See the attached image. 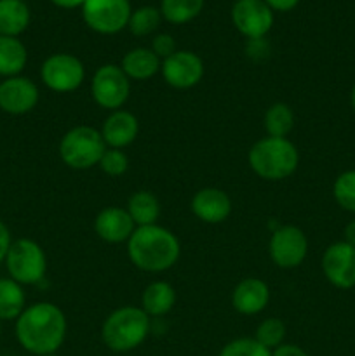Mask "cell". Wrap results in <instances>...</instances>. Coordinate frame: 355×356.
I'll list each match as a JSON object with an SVG mask.
<instances>
[{"instance_id": "cell-2", "label": "cell", "mask_w": 355, "mask_h": 356, "mask_svg": "<svg viewBox=\"0 0 355 356\" xmlns=\"http://www.w3.org/2000/svg\"><path fill=\"white\" fill-rule=\"evenodd\" d=\"M131 263L141 271L162 273L178 263L181 245L178 236L159 225L136 228L127 240Z\"/></svg>"}, {"instance_id": "cell-9", "label": "cell", "mask_w": 355, "mask_h": 356, "mask_svg": "<svg viewBox=\"0 0 355 356\" xmlns=\"http://www.w3.org/2000/svg\"><path fill=\"white\" fill-rule=\"evenodd\" d=\"M42 82L54 92H73L86 79L84 63L77 56L59 52L49 56L40 68Z\"/></svg>"}, {"instance_id": "cell-5", "label": "cell", "mask_w": 355, "mask_h": 356, "mask_svg": "<svg viewBox=\"0 0 355 356\" xmlns=\"http://www.w3.org/2000/svg\"><path fill=\"white\" fill-rule=\"evenodd\" d=\"M106 148L100 131L89 125H79L63 136L59 143V156L70 169L87 170L100 163Z\"/></svg>"}, {"instance_id": "cell-14", "label": "cell", "mask_w": 355, "mask_h": 356, "mask_svg": "<svg viewBox=\"0 0 355 356\" xmlns=\"http://www.w3.org/2000/svg\"><path fill=\"white\" fill-rule=\"evenodd\" d=\"M38 87L28 76H10L0 82V110L9 115H26L38 104Z\"/></svg>"}, {"instance_id": "cell-12", "label": "cell", "mask_w": 355, "mask_h": 356, "mask_svg": "<svg viewBox=\"0 0 355 356\" xmlns=\"http://www.w3.org/2000/svg\"><path fill=\"white\" fill-rule=\"evenodd\" d=\"M232 21L249 40H261L274 26V10L265 0H237L232 7Z\"/></svg>"}, {"instance_id": "cell-39", "label": "cell", "mask_w": 355, "mask_h": 356, "mask_svg": "<svg viewBox=\"0 0 355 356\" xmlns=\"http://www.w3.org/2000/svg\"><path fill=\"white\" fill-rule=\"evenodd\" d=\"M42 356H58L56 353H52V355H42Z\"/></svg>"}, {"instance_id": "cell-11", "label": "cell", "mask_w": 355, "mask_h": 356, "mask_svg": "<svg viewBox=\"0 0 355 356\" xmlns=\"http://www.w3.org/2000/svg\"><path fill=\"white\" fill-rule=\"evenodd\" d=\"M322 273L333 287L350 291L355 287V247L345 240L334 242L322 254Z\"/></svg>"}, {"instance_id": "cell-22", "label": "cell", "mask_w": 355, "mask_h": 356, "mask_svg": "<svg viewBox=\"0 0 355 356\" xmlns=\"http://www.w3.org/2000/svg\"><path fill=\"white\" fill-rule=\"evenodd\" d=\"M30 24V9L23 0H0V35L17 37Z\"/></svg>"}, {"instance_id": "cell-25", "label": "cell", "mask_w": 355, "mask_h": 356, "mask_svg": "<svg viewBox=\"0 0 355 356\" xmlns=\"http://www.w3.org/2000/svg\"><path fill=\"white\" fill-rule=\"evenodd\" d=\"M294 127V115L289 104L274 103L265 113V129L270 138H287Z\"/></svg>"}, {"instance_id": "cell-6", "label": "cell", "mask_w": 355, "mask_h": 356, "mask_svg": "<svg viewBox=\"0 0 355 356\" xmlns=\"http://www.w3.org/2000/svg\"><path fill=\"white\" fill-rule=\"evenodd\" d=\"M3 263L9 278L21 285L38 284L47 271V257L44 249L30 238L14 240Z\"/></svg>"}, {"instance_id": "cell-29", "label": "cell", "mask_w": 355, "mask_h": 356, "mask_svg": "<svg viewBox=\"0 0 355 356\" xmlns=\"http://www.w3.org/2000/svg\"><path fill=\"white\" fill-rule=\"evenodd\" d=\"M285 332H287L285 330V323L281 318H267L258 325L254 339L260 344H263L265 348H268L270 351H274L275 348L284 344Z\"/></svg>"}, {"instance_id": "cell-33", "label": "cell", "mask_w": 355, "mask_h": 356, "mask_svg": "<svg viewBox=\"0 0 355 356\" xmlns=\"http://www.w3.org/2000/svg\"><path fill=\"white\" fill-rule=\"evenodd\" d=\"M10 243H13V236H10V229L7 228V225L3 221H0V263L6 261L7 252L10 249Z\"/></svg>"}, {"instance_id": "cell-10", "label": "cell", "mask_w": 355, "mask_h": 356, "mask_svg": "<svg viewBox=\"0 0 355 356\" xmlns=\"http://www.w3.org/2000/svg\"><path fill=\"white\" fill-rule=\"evenodd\" d=\"M268 254L275 266L284 268V270L298 268L306 259L308 240L298 226H281L270 236Z\"/></svg>"}, {"instance_id": "cell-31", "label": "cell", "mask_w": 355, "mask_h": 356, "mask_svg": "<svg viewBox=\"0 0 355 356\" xmlns=\"http://www.w3.org/2000/svg\"><path fill=\"white\" fill-rule=\"evenodd\" d=\"M100 169L103 170L106 176L111 177H118L122 174L127 172L129 169V159L122 149H115V148H106V152L103 153L100 160Z\"/></svg>"}, {"instance_id": "cell-23", "label": "cell", "mask_w": 355, "mask_h": 356, "mask_svg": "<svg viewBox=\"0 0 355 356\" xmlns=\"http://www.w3.org/2000/svg\"><path fill=\"white\" fill-rule=\"evenodd\" d=\"M127 212L136 228L157 225V219L160 218V202L152 191H136L129 198Z\"/></svg>"}, {"instance_id": "cell-21", "label": "cell", "mask_w": 355, "mask_h": 356, "mask_svg": "<svg viewBox=\"0 0 355 356\" xmlns=\"http://www.w3.org/2000/svg\"><path fill=\"white\" fill-rule=\"evenodd\" d=\"M28 61V51L17 37L0 35V76L10 79L24 70Z\"/></svg>"}, {"instance_id": "cell-36", "label": "cell", "mask_w": 355, "mask_h": 356, "mask_svg": "<svg viewBox=\"0 0 355 356\" xmlns=\"http://www.w3.org/2000/svg\"><path fill=\"white\" fill-rule=\"evenodd\" d=\"M343 236H345V242L350 243V245L355 247V219H352L350 222H348L347 226H345V232H343Z\"/></svg>"}, {"instance_id": "cell-17", "label": "cell", "mask_w": 355, "mask_h": 356, "mask_svg": "<svg viewBox=\"0 0 355 356\" xmlns=\"http://www.w3.org/2000/svg\"><path fill=\"white\" fill-rule=\"evenodd\" d=\"M100 132L108 148L122 149L136 141L139 132V122L131 111L115 110L103 122V129Z\"/></svg>"}, {"instance_id": "cell-37", "label": "cell", "mask_w": 355, "mask_h": 356, "mask_svg": "<svg viewBox=\"0 0 355 356\" xmlns=\"http://www.w3.org/2000/svg\"><path fill=\"white\" fill-rule=\"evenodd\" d=\"M54 6L63 7V9H75V7H82L86 0H51Z\"/></svg>"}, {"instance_id": "cell-4", "label": "cell", "mask_w": 355, "mask_h": 356, "mask_svg": "<svg viewBox=\"0 0 355 356\" xmlns=\"http://www.w3.org/2000/svg\"><path fill=\"white\" fill-rule=\"evenodd\" d=\"M150 334V316L136 306H124L106 316L101 327V339L115 353L136 350Z\"/></svg>"}, {"instance_id": "cell-24", "label": "cell", "mask_w": 355, "mask_h": 356, "mask_svg": "<svg viewBox=\"0 0 355 356\" xmlns=\"http://www.w3.org/2000/svg\"><path fill=\"white\" fill-rule=\"evenodd\" d=\"M26 309V294L23 285L13 278H0V322L19 318Z\"/></svg>"}, {"instance_id": "cell-19", "label": "cell", "mask_w": 355, "mask_h": 356, "mask_svg": "<svg viewBox=\"0 0 355 356\" xmlns=\"http://www.w3.org/2000/svg\"><path fill=\"white\" fill-rule=\"evenodd\" d=\"M162 66V61L155 56V52L152 49L146 47H136L132 51H129L127 54L122 58L120 68L124 70L125 75L129 76V80H148L155 75L157 72Z\"/></svg>"}, {"instance_id": "cell-27", "label": "cell", "mask_w": 355, "mask_h": 356, "mask_svg": "<svg viewBox=\"0 0 355 356\" xmlns=\"http://www.w3.org/2000/svg\"><path fill=\"white\" fill-rule=\"evenodd\" d=\"M333 197L343 211L355 214V169L345 170L334 179Z\"/></svg>"}, {"instance_id": "cell-32", "label": "cell", "mask_w": 355, "mask_h": 356, "mask_svg": "<svg viewBox=\"0 0 355 356\" xmlns=\"http://www.w3.org/2000/svg\"><path fill=\"white\" fill-rule=\"evenodd\" d=\"M152 51L155 52V56L160 59V61H164V59H167L169 56H173L174 52L178 51L176 40H174L173 35L169 33L157 35L152 42Z\"/></svg>"}, {"instance_id": "cell-1", "label": "cell", "mask_w": 355, "mask_h": 356, "mask_svg": "<svg viewBox=\"0 0 355 356\" xmlns=\"http://www.w3.org/2000/svg\"><path fill=\"white\" fill-rule=\"evenodd\" d=\"M66 316L52 302L26 306L16 320V339L23 350L35 356L52 355L66 339Z\"/></svg>"}, {"instance_id": "cell-40", "label": "cell", "mask_w": 355, "mask_h": 356, "mask_svg": "<svg viewBox=\"0 0 355 356\" xmlns=\"http://www.w3.org/2000/svg\"><path fill=\"white\" fill-rule=\"evenodd\" d=\"M0 323H2V322H0ZM0 332H2V325H0Z\"/></svg>"}, {"instance_id": "cell-16", "label": "cell", "mask_w": 355, "mask_h": 356, "mask_svg": "<svg viewBox=\"0 0 355 356\" xmlns=\"http://www.w3.org/2000/svg\"><path fill=\"white\" fill-rule=\"evenodd\" d=\"M134 229L136 225L129 216L127 209L106 207L94 219V232L108 243L127 242Z\"/></svg>"}, {"instance_id": "cell-38", "label": "cell", "mask_w": 355, "mask_h": 356, "mask_svg": "<svg viewBox=\"0 0 355 356\" xmlns=\"http://www.w3.org/2000/svg\"><path fill=\"white\" fill-rule=\"evenodd\" d=\"M350 104H352V108H354V111H355V83H354V87H352V90H350Z\"/></svg>"}, {"instance_id": "cell-15", "label": "cell", "mask_w": 355, "mask_h": 356, "mask_svg": "<svg viewBox=\"0 0 355 356\" xmlns=\"http://www.w3.org/2000/svg\"><path fill=\"white\" fill-rule=\"evenodd\" d=\"M191 212L207 225H219L232 214V200L219 188H202L191 198Z\"/></svg>"}, {"instance_id": "cell-13", "label": "cell", "mask_w": 355, "mask_h": 356, "mask_svg": "<svg viewBox=\"0 0 355 356\" xmlns=\"http://www.w3.org/2000/svg\"><path fill=\"white\" fill-rule=\"evenodd\" d=\"M164 80L174 89H191L204 76V61L191 51H176L160 66Z\"/></svg>"}, {"instance_id": "cell-18", "label": "cell", "mask_w": 355, "mask_h": 356, "mask_svg": "<svg viewBox=\"0 0 355 356\" xmlns=\"http://www.w3.org/2000/svg\"><path fill=\"white\" fill-rule=\"evenodd\" d=\"M270 301V289L260 278H246L233 289L232 305L240 315H258Z\"/></svg>"}, {"instance_id": "cell-3", "label": "cell", "mask_w": 355, "mask_h": 356, "mask_svg": "<svg viewBox=\"0 0 355 356\" xmlns=\"http://www.w3.org/2000/svg\"><path fill=\"white\" fill-rule=\"evenodd\" d=\"M249 165L265 181H282L294 174L299 163L298 148L287 138H263L249 149Z\"/></svg>"}, {"instance_id": "cell-26", "label": "cell", "mask_w": 355, "mask_h": 356, "mask_svg": "<svg viewBox=\"0 0 355 356\" xmlns=\"http://www.w3.org/2000/svg\"><path fill=\"white\" fill-rule=\"evenodd\" d=\"M204 7V0H162L160 14L173 24H184L195 19Z\"/></svg>"}, {"instance_id": "cell-30", "label": "cell", "mask_w": 355, "mask_h": 356, "mask_svg": "<svg viewBox=\"0 0 355 356\" xmlns=\"http://www.w3.org/2000/svg\"><path fill=\"white\" fill-rule=\"evenodd\" d=\"M218 356H271V351L254 337H240L225 344Z\"/></svg>"}, {"instance_id": "cell-20", "label": "cell", "mask_w": 355, "mask_h": 356, "mask_svg": "<svg viewBox=\"0 0 355 356\" xmlns=\"http://www.w3.org/2000/svg\"><path fill=\"white\" fill-rule=\"evenodd\" d=\"M141 305V309L148 316H164L176 305V291L167 282H153L143 292Z\"/></svg>"}, {"instance_id": "cell-7", "label": "cell", "mask_w": 355, "mask_h": 356, "mask_svg": "<svg viewBox=\"0 0 355 356\" xmlns=\"http://www.w3.org/2000/svg\"><path fill=\"white\" fill-rule=\"evenodd\" d=\"M93 99L104 110H120L131 94V82L118 65H103L90 82Z\"/></svg>"}, {"instance_id": "cell-35", "label": "cell", "mask_w": 355, "mask_h": 356, "mask_svg": "<svg viewBox=\"0 0 355 356\" xmlns=\"http://www.w3.org/2000/svg\"><path fill=\"white\" fill-rule=\"evenodd\" d=\"M299 0H265L268 7L271 10H278V13H285V10H291L298 6Z\"/></svg>"}, {"instance_id": "cell-28", "label": "cell", "mask_w": 355, "mask_h": 356, "mask_svg": "<svg viewBox=\"0 0 355 356\" xmlns=\"http://www.w3.org/2000/svg\"><path fill=\"white\" fill-rule=\"evenodd\" d=\"M160 21H162V14L155 7H139L138 10L131 13L127 26L136 37H146L159 28Z\"/></svg>"}, {"instance_id": "cell-8", "label": "cell", "mask_w": 355, "mask_h": 356, "mask_svg": "<svg viewBox=\"0 0 355 356\" xmlns=\"http://www.w3.org/2000/svg\"><path fill=\"white\" fill-rule=\"evenodd\" d=\"M84 21L101 35H113L124 30L131 17L129 0H86L82 3Z\"/></svg>"}, {"instance_id": "cell-34", "label": "cell", "mask_w": 355, "mask_h": 356, "mask_svg": "<svg viewBox=\"0 0 355 356\" xmlns=\"http://www.w3.org/2000/svg\"><path fill=\"white\" fill-rule=\"evenodd\" d=\"M271 356H308L303 348L296 346V344H281L278 348H275L271 351Z\"/></svg>"}]
</instances>
